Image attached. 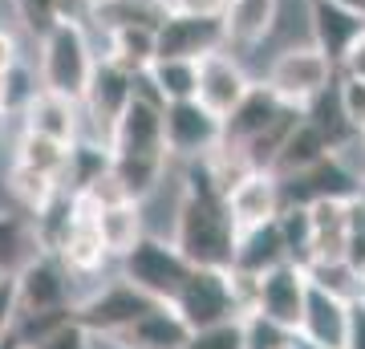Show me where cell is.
<instances>
[{"instance_id":"cell-1","label":"cell","mask_w":365,"mask_h":349,"mask_svg":"<svg viewBox=\"0 0 365 349\" xmlns=\"http://www.w3.org/2000/svg\"><path fill=\"white\" fill-rule=\"evenodd\" d=\"M235 236L240 232L227 216L223 191L211 183L203 163H187V183H182L179 207H175L170 244L179 248L191 268H227Z\"/></svg>"},{"instance_id":"cell-2","label":"cell","mask_w":365,"mask_h":349,"mask_svg":"<svg viewBox=\"0 0 365 349\" xmlns=\"http://www.w3.org/2000/svg\"><path fill=\"white\" fill-rule=\"evenodd\" d=\"M93 65H98V53L81 21H53L41 33V90L81 102Z\"/></svg>"},{"instance_id":"cell-3","label":"cell","mask_w":365,"mask_h":349,"mask_svg":"<svg viewBox=\"0 0 365 349\" xmlns=\"http://www.w3.org/2000/svg\"><path fill=\"white\" fill-rule=\"evenodd\" d=\"M187 272H191V264L182 260V252L170 244V236H158V232H143L130 252L118 256V276L126 285H134L138 293H146L150 300H158V305L175 300Z\"/></svg>"},{"instance_id":"cell-4","label":"cell","mask_w":365,"mask_h":349,"mask_svg":"<svg viewBox=\"0 0 365 349\" xmlns=\"http://www.w3.org/2000/svg\"><path fill=\"white\" fill-rule=\"evenodd\" d=\"M333 81H337V65L317 45H292V49L276 53L264 74V86L292 110L313 106L325 90H333Z\"/></svg>"},{"instance_id":"cell-5","label":"cell","mask_w":365,"mask_h":349,"mask_svg":"<svg viewBox=\"0 0 365 349\" xmlns=\"http://www.w3.org/2000/svg\"><path fill=\"white\" fill-rule=\"evenodd\" d=\"M106 155L110 158H150V163H170L163 146V106L134 81V98L118 122L106 134Z\"/></svg>"},{"instance_id":"cell-6","label":"cell","mask_w":365,"mask_h":349,"mask_svg":"<svg viewBox=\"0 0 365 349\" xmlns=\"http://www.w3.org/2000/svg\"><path fill=\"white\" fill-rule=\"evenodd\" d=\"M150 305H158V300H150L146 293L126 285L122 276H114V280H102L98 288H90L81 300H73V325L81 333L118 337V333H126Z\"/></svg>"},{"instance_id":"cell-7","label":"cell","mask_w":365,"mask_h":349,"mask_svg":"<svg viewBox=\"0 0 365 349\" xmlns=\"http://www.w3.org/2000/svg\"><path fill=\"white\" fill-rule=\"evenodd\" d=\"M134 74H126L122 65L106 61V57H98V65H93L90 81H86V93H81V134L90 130V138H78V143H98L106 146V134H110V126L118 122V114L126 110V102L134 98Z\"/></svg>"},{"instance_id":"cell-8","label":"cell","mask_w":365,"mask_h":349,"mask_svg":"<svg viewBox=\"0 0 365 349\" xmlns=\"http://www.w3.org/2000/svg\"><path fill=\"white\" fill-rule=\"evenodd\" d=\"M223 143V122L211 110L182 98V102H163V146L167 158H182V163H199Z\"/></svg>"},{"instance_id":"cell-9","label":"cell","mask_w":365,"mask_h":349,"mask_svg":"<svg viewBox=\"0 0 365 349\" xmlns=\"http://www.w3.org/2000/svg\"><path fill=\"white\" fill-rule=\"evenodd\" d=\"M13 272H16V309H21V317L73 309L69 272L57 264L53 252H37V256L21 260ZM21 317H16V321H21Z\"/></svg>"},{"instance_id":"cell-10","label":"cell","mask_w":365,"mask_h":349,"mask_svg":"<svg viewBox=\"0 0 365 349\" xmlns=\"http://www.w3.org/2000/svg\"><path fill=\"white\" fill-rule=\"evenodd\" d=\"M170 309L182 317L187 329H207V325L232 321V288H227V268H191L182 288L175 293Z\"/></svg>"},{"instance_id":"cell-11","label":"cell","mask_w":365,"mask_h":349,"mask_svg":"<svg viewBox=\"0 0 365 349\" xmlns=\"http://www.w3.org/2000/svg\"><path fill=\"white\" fill-rule=\"evenodd\" d=\"M349 317H353L349 297L309 280L304 313H300V325H297L300 345L304 349H345L349 345Z\"/></svg>"},{"instance_id":"cell-12","label":"cell","mask_w":365,"mask_h":349,"mask_svg":"<svg viewBox=\"0 0 365 349\" xmlns=\"http://www.w3.org/2000/svg\"><path fill=\"white\" fill-rule=\"evenodd\" d=\"M223 49V25L215 13H187V9H170L163 25L155 29V57H182V61H199L203 53Z\"/></svg>"},{"instance_id":"cell-13","label":"cell","mask_w":365,"mask_h":349,"mask_svg":"<svg viewBox=\"0 0 365 349\" xmlns=\"http://www.w3.org/2000/svg\"><path fill=\"white\" fill-rule=\"evenodd\" d=\"M252 90V78L244 74V65L235 61L232 49H215V53H203L195 61V102L211 114L227 118L235 110V102Z\"/></svg>"},{"instance_id":"cell-14","label":"cell","mask_w":365,"mask_h":349,"mask_svg":"<svg viewBox=\"0 0 365 349\" xmlns=\"http://www.w3.org/2000/svg\"><path fill=\"white\" fill-rule=\"evenodd\" d=\"M304 297H309V272L300 264H292V260H284V264L260 272V280H256V309L252 313H264L268 321L297 333L300 313H304Z\"/></svg>"},{"instance_id":"cell-15","label":"cell","mask_w":365,"mask_h":349,"mask_svg":"<svg viewBox=\"0 0 365 349\" xmlns=\"http://www.w3.org/2000/svg\"><path fill=\"white\" fill-rule=\"evenodd\" d=\"M223 199H227V216H232L235 232L272 223L276 216H280V207H284L280 179H276L272 171H252V175H244Z\"/></svg>"},{"instance_id":"cell-16","label":"cell","mask_w":365,"mask_h":349,"mask_svg":"<svg viewBox=\"0 0 365 349\" xmlns=\"http://www.w3.org/2000/svg\"><path fill=\"white\" fill-rule=\"evenodd\" d=\"M329 151H333L329 134L300 110V118L288 126V134L280 138V146H276L268 171H272L276 179H288V175H300V171H309L313 163H321Z\"/></svg>"},{"instance_id":"cell-17","label":"cell","mask_w":365,"mask_h":349,"mask_svg":"<svg viewBox=\"0 0 365 349\" xmlns=\"http://www.w3.org/2000/svg\"><path fill=\"white\" fill-rule=\"evenodd\" d=\"M21 118H25L29 134H41V138H53V143L73 146L81 138V106L61 98V93L37 90L21 110Z\"/></svg>"},{"instance_id":"cell-18","label":"cell","mask_w":365,"mask_h":349,"mask_svg":"<svg viewBox=\"0 0 365 349\" xmlns=\"http://www.w3.org/2000/svg\"><path fill=\"white\" fill-rule=\"evenodd\" d=\"M280 0H227L220 13L223 49H256L276 29Z\"/></svg>"},{"instance_id":"cell-19","label":"cell","mask_w":365,"mask_h":349,"mask_svg":"<svg viewBox=\"0 0 365 349\" xmlns=\"http://www.w3.org/2000/svg\"><path fill=\"white\" fill-rule=\"evenodd\" d=\"M349 216L353 199H317L309 203V220H313V244H309V264H333L345 252V236H349Z\"/></svg>"},{"instance_id":"cell-20","label":"cell","mask_w":365,"mask_h":349,"mask_svg":"<svg viewBox=\"0 0 365 349\" xmlns=\"http://www.w3.org/2000/svg\"><path fill=\"white\" fill-rule=\"evenodd\" d=\"M309 25H313V45L337 65L349 49V41L365 29V21L353 16L349 9L333 4V0H309Z\"/></svg>"},{"instance_id":"cell-21","label":"cell","mask_w":365,"mask_h":349,"mask_svg":"<svg viewBox=\"0 0 365 349\" xmlns=\"http://www.w3.org/2000/svg\"><path fill=\"white\" fill-rule=\"evenodd\" d=\"M53 256H57V264H61L69 276H98V272L106 268V260H110L106 248H102V240H98L93 220H86V216H78V211H73V223L66 228V236L57 240Z\"/></svg>"},{"instance_id":"cell-22","label":"cell","mask_w":365,"mask_h":349,"mask_svg":"<svg viewBox=\"0 0 365 349\" xmlns=\"http://www.w3.org/2000/svg\"><path fill=\"white\" fill-rule=\"evenodd\" d=\"M187 337H191V329L170 305H150L126 333H118V341L126 349H182Z\"/></svg>"},{"instance_id":"cell-23","label":"cell","mask_w":365,"mask_h":349,"mask_svg":"<svg viewBox=\"0 0 365 349\" xmlns=\"http://www.w3.org/2000/svg\"><path fill=\"white\" fill-rule=\"evenodd\" d=\"M93 228H98V240H102L106 256L118 260L122 252H130L134 240L146 232L143 203H134V199H118V203H110V207H98V211H93Z\"/></svg>"},{"instance_id":"cell-24","label":"cell","mask_w":365,"mask_h":349,"mask_svg":"<svg viewBox=\"0 0 365 349\" xmlns=\"http://www.w3.org/2000/svg\"><path fill=\"white\" fill-rule=\"evenodd\" d=\"M284 260H288L284 240H280V232H276V220H272V223H260V228H248V232L235 236L232 264H227V268H240V272L260 276V272L276 268V264H284Z\"/></svg>"},{"instance_id":"cell-25","label":"cell","mask_w":365,"mask_h":349,"mask_svg":"<svg viewBox=\"0 0 365 349\" xmlns=\"http://www.w3.org/2000/svg\"><path fill=\"white\" fill-rule=\"evenodd\" d=\"M138 81L146 86V93L163 102H182V98H195V61H182V57H155L146 65Z\"/></svg>"},{"instance_id":"cell-26","label":"cell","mask_w":365,"mask_h":349,"mask_svg":"<svg viewBox=\"0 0 365 349\" xmlns=\"http://www.w3.org/2000/svg\"><path fill=\"white\" fill-rule=\"evenodd\" d=\"M106 33H110V45H106V53H98V57L122 65V69L134 74V78L155 61V29H146V25H118V29H106Z\"/></svg>"},{"instance_id":"cell-27","label":"cell","mask_w":365,"mask_h":349,"mask_svg":"<svg viewBox=\"0 0 365 349\" xmlns=\"http://www.w3.org/2000/svg\"><path fill=\"white\" fill-rule=\"evenodd\" d=\"M69 151H73V146L53 143V138H41V134H29L25 130V134L16 138V158L13 163L33 167V171H41V175H49V179L61 183V175H66V167H69Z\"/></svg>"},{"instance_id":"cell-28","label":"cell","mask_w":365,"mask_h":349,"mask_svg":"<svg viewBox=\"0 0 365 349\" xmlns=\"http://www.w3.org/2000/svg\"><path fill=\"white\" fill-rule=\"evenodd\" d=\"M276 232L284 240V252L292 264H309V244H313V220H309V203H284L276 216Z\"/></svg>"},{"instance_id":"cell-29","label":"cell","mask_w":365,"mask_h":349,"mask_svg":"<svg viewBox=\"0 0 365 349\" xmlns=\"http://www.w3.org/2000/svg\"><path fill=\"white\" fill-rule=\"evenodd\" d=\"M4 187H9V195H13L21 207H29L33 216L49 203L53 195L61 191V183H57V179H49V175H41V171H33V167H21V163H13Z\"/></svg>"},{"instance_id":"cell-30","label":"cell","mask_w":365,"mask_h":349,"mask_svg":"<svg viewBox=\"0 0 365 349\" xmlns=\"http://www.w3.org/2000/svg\"><path fill=\"white\" fill-rule=\"evenodd\" d=\"M240 329H244V349H304L292 329L268 321L264 313H244Z\"/></svg>"},{"instance_id":"cell-31","label":"cell","mask_w":365,"mask_h":349,"mask_svg":"<svg viewBox=\"0 0 365 349\" xmlns=\"http://www.w3.org/2000/svg\"><path fill=\"white\" fill-rule=\"evenodd\" d=\"M333 98H337L341 122H345L353 134H361V130H365V81L337 74V81H333Z\"/></svg>"},{"instance_id":"cell-32","label":"cell","mask_w":365,"mask_h":349,"mask_svg":"<svg viewBox=\"0 0 365 349\" xmlns=\"http://www.w3.org/2000/svg\"><path fill=\"white\" fill-rule=\"evenodd\" d=\"M182 349H244V329H240V317L220 325H207V329H191L187 345Z\"/></svg>"},{"instance_id":"cell-33","label":"cell","mask_w":365,"mask_h":349,"mask_svg":"<svg viewBox=\"0 0 365 349\" xmlns=\"http://www.w3.org/2000/svg\"><path fill=\"white\" fill-rule=\"evenodd\" d=\"M341 264L365 285V207L353 199V216H349V236H345V252Z\"/></svg>"},{"instance_id":"cell-34","label":"cell","mask_w":365,"mask_h":349,"mask_svg":"<svg viewBox=\"0 0 365 349\" xmlns=\"http://www.w3.org/2000/svg\"><path fill=\"white\" fill-rule=\"evenodd\" d=\"M16 317H21V309H16V272L13 264H0V345L13 337Z\"/></svg>"},{"instance_id":"cell-35","label":"cell","mask_w":365,"mask_h":349,"mask_svg":"<svg viewBox=\"0 0 365 349\" xmlns=\"http://www.w3.org/2000/svg\"><path fill=\"white\" fill-rule=\"evenodd\" d=\"M16 13H21V21H25L29 33H45V29L57 21V0H13Z\"/></svg>"},{"instance_id":"cell-36","label":"cell","mask_w":365,"mask_h":349,"mask_svg":"<svg viewBox=\"0 0 365 349\" xmlns=\"http://www.w3.org/2000/svg\"><path fill=\"white\" fill-rule=\"evenodd\" d=\"M337 74H345V78H361V81H365V29L349 41L345 57L337 61Z\"/></svg>"},{"instance_id":"cell-37","label":"cell","mask_w":365,"mask_h":349,"mask_svg":"<svg viewBox=\"0 0 365 349\" xmlns=\"http://www.w3.org/2000/svg\"><path fill=\"white\" fill-rule=\"evenodd\" d=\"M345 349H365V300L353 297V317H349V345Z\"/></svg>"},{"instance_id":"cell-38","label":"cell","mask_w":365,"mask_h":349,"mask_svg":"<svg viewBox=\"0 0 365 349\" xmlns=\"http://www.w3.org/2000/svg\"><path fill=\"white\" fill-rule=\"evenodd\" d=\"M170 4H175V9H187V13H215L220 16L227 0H170Z\"/></svg>"},{"instance_id":"cell-39","label":"cell","mask_w":365,"mask_h":349,"mask_svg":"<svg viewBox=\"0 0 365 349\" xmlns=\"http://www.w3.org/2000/svg\"><path fill=\"white\" fill-rule=\"evenodd\" d=\"M333 4H341V9H349L353 16H361V21H365V0H333Z\"/></svg>"},{"instance_id":"cell-40","label":"cell","mask_w":365,"mask_h":349,"mask_svg":"<svg viewBox=\"0 0 365 349\" xmlns=\"http://www.w3.org/2000/svg\"><path fill=\"white\" fill-rule=\"evenodd\" d=\"M353 199H357V203L365 207V175H361V179H357V195H353Z\"/></svg>"},{"instance_id":"cell-41","label":"cell","mask_w":365,"mask_h":349,"mask_svg":"<svg viewBox=\"0 0 365 349\" xmlns=\"http://www.w3.org/2000/svg\"><path fill=\"white\" fill-rule=\"evenodd\" d=\"M4 122H9V114H4V110H0V134H4Z\"/></svg>"},{"instance_id":"cell-42","label":"cell","mask_w":365,"mask_h":349,"mask_svg":"<svg viewBox=\"0 0 365 349\" xmlns=\"http://www.w3.org/2000/svg\"><path fill=\"white\" fill-rule=\"evenodd\" d=\"M357 138H361V151H365V130H361V134H357Z\"/></svg>"},{"instance_id":"cell-43","label":"cell","mask_w":365,"mask_h":349,"mask_svg":"<svg viewBox=\"0 0 365 349\" xmlns=\"http://www.w3.org/2000/svg\"><path fill=\"white\" fill-rule=\"evenodd\" d=\"M361 300H365V293H361Z\"/></svg>"}]
</instances>
